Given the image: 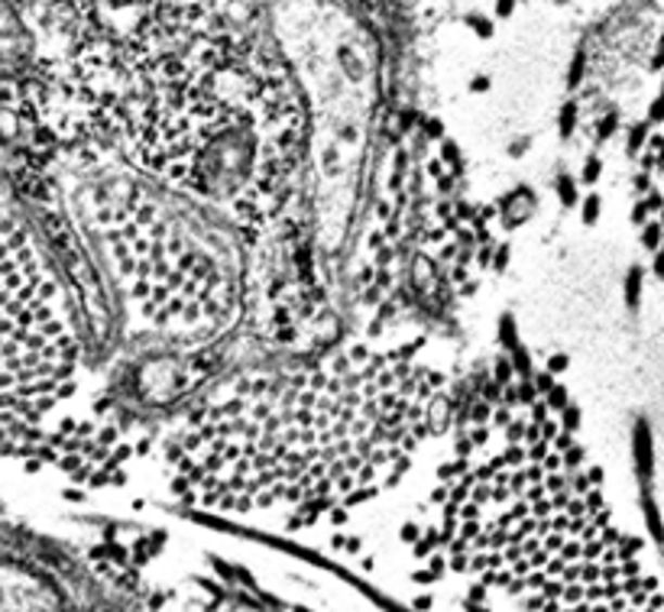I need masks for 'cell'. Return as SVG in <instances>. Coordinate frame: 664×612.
Here are the masks:
<instances>
[{
	"label": "cell",
	"mask_w": 664,
	"mask_h": 612,
	"mask_svg": "<svg viewBox=\"0 0 664 612\" xmlns=\"http://www.w3.org/2000/svg\"><path fill=\"white\" fill-rule=\"evenodd\" d=\"M55 78L65 156L107 153L243 243L311 204V107L266 7L59 3Z\"/></svg>",
	"instance_id": "1"
},
{
	"label": "cell",
	"mask_w": 664,
	"mask_h": 612,
	"mask_svg": "<svg viewBox=\"0 0 664 612\" xmlns=\"http://www.w3.org/2000/svg\"><path fill=\"white\" fill-rule=\"evenodd\" d=\"M454 411L429 341L341 337L199 390L166 441L169 483L199 509L308 522L396 486Z\"/></svg>",
	"instance_id": "2"
},
{
	"label": "cell",
	"mask_w": 664,
	"mask_h": 612,
	"mask_svg": "<svg viewBox=\"0 0 664 612\" xmlns=\"http://www.w3.org/2000/svg\"><path fill=\"white\" fill-rule=\"evenodd\" d=\"M574 421L548 377L480 390L435 493L438 551L535 612H659L655 571L616 525Z\"/></svg>",
	"instance_id": "3"
},
{
	"label": "cell",
	"mask_w": 664,
	"mask_h": 612,
	"mask_svg": "<svg viewBox=\"0 0 664 612\" xmlns=\"http://www.w3.org/2000/svg\"><path fill=\"white\" fill-rule=\"evenodd\" d=\"M55 166L68 173V211L143 331L202 350L237 328L246 259L237 230L107 153H81Z\"/></svg>",
	"instance_id": "4"
},
{
	"label": "cell",
	"mask_w": 664,
	"mask_h": 612,
	"mask_svg": "<svg viewBox=\"0 0 664 612\" xmlns=\"http://www.w3.org/2000/svg\"><path fill=\"white\" fill-rule=\"evenodd\" d=\"M65 289L0 173V357L52 328Z\"/></svg>",
	"instance_id": "5"
}]
</instances>
